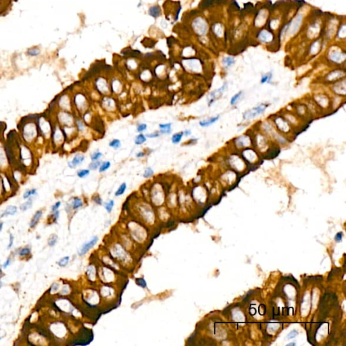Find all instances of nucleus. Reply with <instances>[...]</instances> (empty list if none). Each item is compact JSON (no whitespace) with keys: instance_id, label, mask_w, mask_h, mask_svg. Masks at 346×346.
I'll use <instances>...</instances> for the list:
<instances>
[{"instance_id":"f257e3e1","label":"nucleus","mask_w":346,"mask_h":346,"mask_svg":"<svg viewBox=\"0 0 346 346\" xmlns=\"http://www.w3.org/2000/svg\"><path fill=\"white\" fill-rule=\"evenodd\" d=\"M38 116V114L24 116L21 118L17 125L21 140L31 146L35 144L39 136L37 124Z\"/></svg>"},{"instance_id":"f03ea898","label":"nucleus","mask_w":346,"mask_h":346,"mask_svg":"<svg viewBox=\"0 0 346 346\" xmlns=\"http://www.w3.org/2000/svg\"><path fill=\"white\" fill-rule=\"evenodd\" d=\"M16 158L19 164V169L22 172H27L33 168L35 158L31 145L24 143L21 140L19 143L16 151Z\"/></svg>"},{"instance_id":"7ed1b4c3","label":"nucleus","mask_w":346,"mask_h":346,"mask_svg":"<svg viewBox=\"0 0 346 346\" xmlns=\"http://www.w3.org/2000/svg\"><path fill=\"white\" fill-rule=\"evenodd\" d=\"M54 120L51 118V116L45 112L44 114H39L37 118V124L39 135L46 141H50L51 135L53 131Z\"/></svg>"},{"instance_id":"20e7f679","label":"nucleus","mask_w":346,"mask_h":346,"mask_svg":"<svg viewBox=\"0 0 346 346\" xmlns=\"http://www.w3.org/2000/svg\"><path fill=\"white\" fill-rule=\"evenodd\" d=\"M75 118L72 112L57 110L54 113V120L62 127L74 126Z\"/></svg>"},{"instance_id":"39448f33","label":"nucleus","mask_w":346,"mask_h":346,"mask_svg":"<svg viewBox=\"0 0 346 346\" xmlns=\"http://www.w3.org/2000/svg\"><path fill=\"white\" fill-rule=\"evenodd\" d=\"M50 142L54 149H59L63 146V145L66 142V138L64 133L62 127L56 122H54Z\"/></svg>"},{"instance_id":"423d86ee","label":"nucleus","mask_w":346,"mask_h":346,"mask_svg":"<svg viewBox=\"0 0 346 346\" xmlns=\"http://www.w3.org/2000/svg\"><path fill=\"white\" fill-rule=\"evenodd\" d=\"M56 108L59 110L72 112L74 108L72 99L70 95L67 93H62L56 97Z\"/></svg>"},{"instance_id":"0eeeda50","label":"nucleus","mask_w":346,"mask_h":346,"mask_svg":"<svg viewBox=\"0 0 346 346\" xmlns=\"http://www.w3.org/2000/svg\"><path fill=\"white\" fill-rule=\"evenodd\" d=\"M72 99L73 108L75 110L82 114L86 112L87 108V100L85 95H84L83 93H78L73 95Z\"/></svg>"},{"instance_id":"6e6552de","label":"nucleus","mask_w":346,"mask_h":346,"mask_svg":"<svg viewBox=\"0 0 346 346\" xmlns=\"http://www.w3.org/2000/svg\"><path fill=\"white\" fill-rule=\"evenodd\" d=\"M10 168V164H9L5 149V145L1 141V136H0V172H8Z\"/></svg>"},{"instance_id":"1a4fd4ad","label":"nucleus","mask_w":346,"mask_h":346,"mask_svg":"<svg viewBox=\"0 0 346 346\" xmlns=\"http://www.w3.org/2000/svg\"><path fill=\"white\" fill-rule=\"evenodd\" d=\"M268 105L265 104H261L260 105L255 107L250 110H247L243 114V118L245 120H251L256 118L259 115L262 114L265 112L266 109L267 108Z\"/></svg>"},{"instance_id":"9d476101","label":"nucleus","mask_w":346,"mask_h":346,"mask_svg":"<svg viewBox=\"0 0 346 346\" xmlns=\"http://www.w3.org/2000/svg\"><path fill=\"white\" fill-rule=\"evenodd\" d=\"M85 160V156L83 154H76L73 156L71 160L68 161L67 165L70 169H74L78 166L81 165Z\"/></svg>"},{"instance_id":"9b49d317","label":"nucleus","mask_w":346,"mask_h":346,"mask_svg":"<svg viewBox=\"0 0 346 346\" xmlns=\"http://www.w3.org/2000/svg\"><path fill=\"white\" fill-rule=\"evenodd\" d=\"M226 89H227V83H224L221 87H220L219 89H216V90L213 91L212 92L210 93V95H209V99H208L209 106H210L214 102L216 99H218V97H220V96H221L223 92H224Z\"/></svg>"},{"instance_id":"f8f14e48","label":"nucleus","mask_w":346,"mask_h":346,"mask_svg":"<svg viewBox=\"0 0 346 346\" xmlns=\"http://www.w3.org/2000/svg\"><path fill=\"white\" fill-rule=\"evenodd\" d=\"M97 241H98V237H97V236L93 237L89 241L85 243V244L81 247L79 252V256H83V255H85L89 250H90L94 245H95Z\"/></svg>"},{"instance_id":"ddd939ff","label":"nucleus","mask_w":346,"mask_h":346,"mask_svg":"<svg viewBox=\"0 0 346 346\" xmlns=\"http://www.w3.org/2000/svg\"><path fill=\"white\" fill-rule=\"evenodd\" d=\"M95 87H96V90L98 91V92L103 95H106L109 92V89H110V88H109L108 85V83L104 79L97 80L95 82Z\"/></svg>"},{"instance_id":"4468645a","label":"nucleus","mask_w":346,"mask_h":346,"mask_svg":"<svg viewBox=\"0 0 346 346\" xmlns=\"http://www.w3.org/2000/svg\"><path fill=\"white\" fill-rule=\"evenodd\" d=\"M102 106L105 110L112 112L116 109V102L112 97H105L102 100Z\"/></svg>"},{"instance_id":"2eb2a0df","label":"nucleus","mask_w":346,"mask_h":346,"mask_svg":"<svg viewBox=\"0 0 346 346\" xmlns=\"http://www.w3.org/2000/svg\"><path fill=\"white\" fill-rule=\"evenodd\" d=\"M172 124L171 122L162 123L159 124V131H160L161 135H170V133H172Z\"/></svg>"},{"instance_id":"dca6fc26","label":"nucleus","mask_w":346,"mask_h":346,"mask_svg":"<svg viewBox=\"0 0 346 346\" xmlns=\"http://www.w3.org/2000/svg\"><path fill=\"white\" fill-rule=\"evenodd\" d=\"M74 126L76 127L77 133H83L85 131L86 124L85 122L83 121V120H82L80 118L76 117V118H75Z\"/></svg>"},{"instance_id":"f3484780","label":"nucleus","mask_w":346,"mask_h":346,"mask_svg":"<svg viewBox=\"0 0 346 346\" xmlns=\"http://www.w3.org/2000/svg\"><path fill=\"white\" fill-rule=\"evenodd\" d=\"M219 118H220L219 115L215 116V117L210 118H208V119L201 120V121L199 122V126L202 127H208L209 126H210V125H212V124H214L216 122L218 121Z\"/></svg>"},{"instance_id":"a211bd4d","label":"nucleus","mask_w":346,"mask_h":346,"mask_svg":"<svg viewBox=\"0 0 346 346\" xmlns=\"http://www.w3.org/2000/svg\"><path fill=\"white\" fill-rule=\"evenodd\" d=\"M18 208L15 206H9L7 207L5 210H4L0 214V218H3L4 216H7L8 215H14L17 213Z\"/></svg>"},{"instance_id":"6ab92c4d","label":"nucleus","mask_w":346,"mask_h":346,"mask_svg":"<svg viewBox=\"0 0 346 346\" xmlns=\"http://www.w3.org/2000/svg\"><path fill=\"white\" fill-rule=\"evenodd\" d=\"M236 144L239 147H243L250 144L249 137L247 136H241L236 139Z\"/></svg>"},{"instance_id":"aec40b11","label":"nucleus","mask_w":346,"mask_h":346,"mask_svg":"<svg viewBox=\"0 0 346 346\" xmlns=\"http://www.w3.org/2000/svg\"><path fill=\"white\" fill-rule=\"evenodd\" d=\"M43 214V212L41 210H37L33 215V218H31V222H30V227L31 228H35L36 225L38 224L39 221L41 219Z\"/></svg>"},{"instance_id":"412c9836","label":"nucleus","mask_w":346,"mask_h":346,"mask_svg":"<svg viewBox=\"0 0 346 346\" xmlns=\"http://www.w3.org/2000/svg\"><path fill=\"white\" fill-rule=\"evenodd\" d=\"M275 122H276L277 126L278 127V128L281 130V131H283V132L289 131V130H290V127H289L288 124L287 123V122L285 121V120L282 119V118H278L277 119V120H275Z\"/></svg>"},{"instance_id":"4be33fe9","label":"nucleus","mask_w":346,"mask_h":346,"mask_svg":"<svg viewBox=\"0 0 346 346\" xmlns=\"http://www.w3.org/2000/svg\"><path fill=\"white\" fill-rule=\"evenodd\" d=\"M184 136L183 131H180L178 133H174L171 137V142L174 145H178L183 139Z\"/></svg>"},{"instance_id":"5701e85b","label":"nucleus","mask_w":346,"mask_h":346,"mask_svg":"<svg viewBox=\"0 0 346 346\" xmlns=\"http://www.w3.org/2000/svg\"><path fill=\"white\" fill-rule=\"evenodd\" d=\"M245 158L249 162H254L256 160L257 156L254 151L251 149H245L244 152H243Z\"/></svg>"},{"instance_id":"b1692460","label":"nucleus","mask_w":346,"mask_h":346,"mask_svg":"<svg viewBox=\"0 0 346 346\" xmlns=\"http://www.w3.org/2000/svg\"><path fill=\"white\" fill-rule=\"evenodd\" d=\"M37 195V190L35 188L28 189L25 190V192L23 193V199H28L29 198H31V197H34Z\"/></svg>"},{"instance_id":"393cba45","label":"nucleus","mask_w":346,"mask_h":346,"mask_svg":"<svg viewBox=\"0 0 346 346\" xmlns=\"http://www.w3.org/2000/svg\"><path fill=\"white\" fill-rule=\"evenodd\" d=\"M147 138L146 137L145 134L139 133L138 135L135 137L134 142H135V144L136 145H142L143 144H144V143L147 142Z\"/></svg>"},{"instance_id":"a878e982","label":"nucleus","mask_w":346,"mask_h":346,"mask_svg":"<svg viewBox=\"0 0 346 346\" xmlns=\"http://www.w3.org/2000/svg\"><path fill=\"white\" fill-rule=\"evenodd\" d=\"M83 205V202L81 198L76 197L72 199L71 202V207L73 210H77V209L81 208Z\"/></svg>"},{"instance_id":"bb28decb","label":"nucleus","mask_w":346,"mask_h":346,"mask_svg":"<svg viewBox=\"0 0 346 346\" xmlns=\"http://www.w3.org/2000/svg\"><path fill=\"white\" fill-rule=\"evenodd\" d=\"M111 167V162L110 161H103L100 164V166L98 168L99 173H104L106 172Z\"/></svg>"},{"instance_id":"cd10ccee","label":"nucleus","mask_w":346,"mask_h":346,"mask_svg":"<svg viewBox=\"0 0 346 346\" xmlns=\"http://www.w3.org/2000/svg\"><path fill=\"white\" fill-rule=\"evenodd\" d=\"M149 14L150 16H152V17L158 18V16H160V15L161 14L160 8L157 6H152L149 8Z\"/></svg>"},{"instance_id":"c85d7f7f","label":"nucleus","mask_w":346,"mask_h":346,"mask_svg":"<svg viewBox=\"0 0 346 346\" xmlns=\"http://www.w3.org/2000/svg\"><path fill=\"white\" fill-rule=\"evenodd\" d=\"M33 199H32V198H29V199H27L26 202H24L23 204H22L21 205H20V209L22 211L28 210H29V209L32 208V206H33Z\"/></svg>"},{"instance_id":"c756f323","label":"nucleus","mask_w":346,"mask_h":346,"mask_svg":"<svg viewBox=\"0 0 346 346\" xmlns=\"http://www.w3.org/2000/svg\"><path fill=\"white\" fill-rule=\"evenodd\" d=\"M127 189V185L126 183H122V184H120V186L118 187V189L116 191V192L114 193V195L116 197H119V196H121L122 195H123L124 193L126 192Z\"/></svg>"},{"instance_id":"7c9ffc66","label":"nucleus","mask_w":346,"mask_h":346,"mask_svg":"<svg viewBox=\"0 0 346 346\" xmlns=\"http://www.w3.org/2000/svg\"><path fill=\"white\" fill-rule=\"evenodd\" d=\"M91 170L89 168L86 169H80L76 171V176L80 179H85L90 174Z\"/></svg>"},{"instance_id":"2f4dec72","label":"nucleus","mask_w":346,"mask_h":346,"mask_svg":"<svg viewBox=\"0 0 346 346\" xmlns=\"http://www.w3.org/2000/svg\"><path fill=\"white\" fill-rule=\"evenodd\" d=\"M108 145L109 147H112V148H113L115 150H117L121 147L122 143L121 142H120V140L118 139H113L111 142H110Z\"/></svg>"},{"instance_id":"473e14b6","label":"nucleus","mask_w":346,"mask_h":346,"mask_svg":"<svg viewBox=\"0 0 346 346\" xmlns=\"http://www.w3.org/2000/svg\"><path fill=\"white\" fill-rule=\"evenodd\" d=\"M154 170L153 168L151 167H147L145 168L144 172H143V177L145 179H150L151 177L154 176Z\"/></svg>"},{"instance_id":"72a5a7b5","label":"nucleus","mask_w":346,"mask_h":346,"mask_svg":"<svg viewBox=\"0 0 346 346\" xmlns=\"http://www.w3.org/2000/svg\"><path fill=\"white\" fill-rule=\"evenodd\" d=\"M102 157H103V154H102V152L99 151H95L93 152V153L91 154L90 158L92 161H98L102 158Z\"/></svg>"},{"instance_id":"f704fd0d","label":"nucleus","mask_w":346,"mask_h":346,"mask_svg":"<svg viewBox=\"0 0 346 346\" xmlns=\"http://www.w3.org/2000/svg\"><path fill=\"white\" fill-rule=\"evenodd\" d=\"M102 162L101 161H92L91 162V163H89V164L88 166V168L90 170H98V168L100 166V164H101Z\"/></svg>"},{"instance_id":"c9c22d12","label":"nucleus","mask_w":346,"mask_h":346,"mask_svg":"<svg viewBox=\"0 0 346 346\" xmlns=\"http://www.w3.org/2000/svg\"><path fill=\"white\" fill-rule=\"evenodd\" d=\"M242 94L243 93L242 92H239L238 93H237L236 94L231 97V104L232 106L235 105V104H237V102L240 99V98L242 96Z\"/></svg>"},{"instance_id":"e433bc0d","label":"nucleus","mask_w":346,"mask_h":346,"mask_svg":"<svg viewBox=\"0 0 346 346\" xmlns=\"http://www.w3.org/2000/svg\"><path fill=\"white\" fill-rule=\"evenodd\" d=\"M114 201L112 199H110L108 202H106L105 205H104V208H105L106 211L108 213H110L114 208Z\"/></svg>"},{"instance_id":"4c0bfd02","label":"nucleus","mask_w":346,"mask_h":346,"mask_svg":"<svg viewBox=\"0 0 346 346\" xmlns=\"http://www.w3.org/2000/svg\"><path fill=\"white\" fill-rule=\"evenodd\" d=\"M57 241H58V236L55 235V234H52V235H50L49 237L48 245L51 247L54 246V245H56Z\"/></svg>"},{"instance_id":"58836bf2","label":"nucleus","mask_w":346,"mask_h":346,"mask_svg":"<svg viewBox=\"0 0 346 346\" xmlns=\"http://www.w3.org/2000/svg\"><path fill=\"white\" fill-rule=\"evenodd\" d=\"M137 131L139 133H143L147 129V125L145 123H139L137 125Z\"/></svg>"},{"instance_id":"ea45409f","label":"nucleus","mask_w":346,"mask_h":346,"mask_svg":"<svg viewBox=\"0 0 346 346\" xmlns=\"http://www.w3.org/2000/svg\"><path fill=\"white\" fill-rule=\"evenodd\" d=\"M234 63H235V60L233 58H230V57L224 58L223 60V64H224L225 67L231 66Z\"/></svg>"},{"instance_id":"a19ab883","label":"nucleus","mask_w":346,"mask_h":346,"mask_svg":"<svg viewBox=\"0 0 346 346\" xmlns=\"http://www.w3.org/2000/svg\"><path fill=\"white\" fill-rule=\"evenodd\" d=\"M272 77V75L271 72H269V73L264 75V76L262 77V79H261V83L265 84L266 83H269V82L271 81Z\"/></svg>"},{"instance_id":"79ce46f5","label":"nucleus","mask_w":346,"mask_h":346,"mask_svg":"<svg viewBox=\"0 0 346 346\" xmlns=\"http://www.w3.org/2000/svg\"><path fill=\"white\" fill-rule=\"evenodd\" d=\"M69 260H70V257L69 256H65L64 257V258H61L59 262H58V265L61 266V267H64V266H66L68 262H69Z\"/></svg>"},{"instance_id":"37998d69","label":"nucleus","mask_w":346,"mask_h":346,"mask_svg":"<svg viewBox=\"0 0 346 346\" xmlns=\"http://www.w3.org/2000/svg\"><path fill=\"white\" fill-rule=\"evenodd\" d=\"M40 52H41L40 50L37 48H32V49H30L28 50V51H27V54L30 56L35 57V56H37L39 55Z\"/></svg>"},{"instance_id":"c03bdc74","label":"nucleus","mask_w":346,"mask_h":346,"mask_svg":"<svg viewBox=\"0 0 346 346\" xmlns=\"http://www.w3.org/2000/svg\"><path fill=\"white\" fill-rule=\"evenodd\" d=\"M31 253V249L29 247H24L20 250L19 252V256L22 257H24L28 256Z\"/></svg>"},{"instance_id":"a18cd8bd","label":"nucleus","mask_w":346,"mask_h":346,"mask_svg":"<svg viewBox=\"0 0 346 346\" xmlns=\"http://www.w3.org/2000/svg\"><path fill=\"white\" fill-rule=\"evenodd\" d=\"M135 282L137 285L138 286L141 287L142 288H145L147 287V283H146V281H145L144 279L143 278H138V279H136L135 280Z\"/></svg>"},{"instance_id":"49530a36","label":"nucleus","mask_w":346,"mask_h":346,"mask_svg":"<svg viewBox=\"0 0 346 346\" xmlns=\"http://www.w3.org/2000/svg\"><path fill=\"white\" fill-rule=\"evenodd\" d=\"M162 135L160 133V131H155L153 132V133H147L145 134V136H146L147 138H149V139H154V138H158L159 137H160Z\"/></svg>"},{"instance_id":"de8ad7c7","label":"nucleus","mask_w":346,"mask_h":346,"mask_svg":"<svg viewBox=\"0 0 346 346\" xmlns=\"http://www.w3.org/2000/svg\"><path fill=\"white\" fill-rule=\"evenodd\" d=\"M93 202H94L95 204H98V205H102V204H103V202H102V198L100 197V196H99L98 195H95V196H93Z\"/></svg>"},{"instance_id":"09e8293b","label":"nucleus","mask_w":346,"mask_h":346,"mask_svg":"<svg viewBox=\"0 0 346 346\" xmlns=\"http://www.w3.org/2000/svg\"><path fill=\"white\" fill-rule=\"evenodd\" d=\"M61 204H62V203H61L60 201H58V202H56V203L54 204L53 205V206H51V211L52 212H55L56 210H58V208H60V206H61Z\"/></svg>"},{"instance_id":"8fccbe9b","label":"nucleus","mask_w":346,"mask_h":346,"mask_svg":"<svg viewBox=\"0 0 346 346\" xmlns=\"http://www.w3.org/2000/svg\"><path fill=\"white\" fill-rule=\"evenodd\" d=\"M147 155V154L146 153V152L142 151V152H137V153L135 154V156H136V158H144V157L146 156Z\"/></svg>"},{"instance_id":"3c124183","label":"nucleus","mask_w":346,"mask_h":346,"mask_svg":"<svg viewBox=\"0 0 346 346\" xmlns=\"http://www.w3.org/2000/svg\"><path fill=\"white\" fill-rule=\"evenodd\" d=\"M59 287H60V285H59V284L58 283H54L52 285V286L51 287V293H54V292H56V291L58 290Z\"/></svg>"},{"instance_id":"603ef678","label":"nucleus","mask_w":346,"mask_h":346,"mask_svg":"<svg viewBox=\"0 0 346 346\" xmlns=\"http://www.w3.org/2000/svg\"><path fill=\"white\" fill-rule=\"evenodd\" d=\"M212 4V0H205L203 2V4H202L203 6H203L204 8H207V7L211 6Z\"/></svg>"},{"instance_id":"864d4df0","label":"nucleus","mask_w":346,"mask_h":346,"mask_svg":"<svg viewBox=\"0 0 346 346\" xmlns=\"http://www.w3.org/2000/svg\"><path fill=\"white\" fill-rule=\"evenodd\" d=\"M13 243H14V237L12 234H10V242H9V244L8 245V249H10V248L12 247Z\"/></svg>"},{"instance_id":"5fc2aeb1","label":"nucleus","mask_w":346,"mask_h":346,"mask_svg":"<svg viewBox=\"0 0 346 346\" xmlns=\"http://www.w3.org/2000/svg\"><path fill=\"white\" fill-rule=\"evenodd\" d=\"M10 263H11V260H10V258H8V259H7V260L4 263V265H3V267H4V268H8V266H10Z\"/></svg>"},{"instance_id":"6e6d98bb","label":"nucleus","mask_w":346,"mask_h":346,"mask_svg":"<svg viewBox=\"0 0 346 346\" xmlns=\"http://www.w3.org/2000/svg\"><path fill=\"white\" fill-rule=\"evenodd\" d=\"M183 134H184V136L189 137L192 135V131H191V130H189V129H186L183 131Z\"/></svg>"},{"instance_id":"4d7b16f0","label":"nucleus","mask_w":346,"mask_h":346,"mask_svg":"<svg viewBox=\"0 0 346 346\" xmlns=\"http://www.w3.org/2000/svg\"><path fill=\"white\" fill-rule=\"evenodd\" d=\"M3 192H4V189H3V185H2V179H1V172H0V195H1Z\"/></svg>"},{"instance_id":"13d9d810","label":"nucleus","mask_w":346,"mask_h":346,"mask_svg":"<svg viewBox=\"0 0 346 346\" xmlns=\"http://www.w3.org/2000/svg\"><path fill=\"white\" fill-rule=\"evenodd\" d=\"M341 235H342V234H341V233H338L335 237V240L337 241H340L341 239Z\"/></svg>"},{"instance_id":"bf43d9fd","label":"nucleus","mask_w":346,"mask_h":346,"mask_svg":"<svg viewBox=\"0 0 346 346\" xmlns=\"http://www.w3.org/2000/svg\"><path fill=\"white\" fill-rule=\"evenodd\" d=\"M2 228H3V223L0 222V231L2 230Z\"/></svg>"},{"instance_id":"052dcab7","label":"nucleus","mask_w":346,"mask_h":346,"mask_svg":"<svg viewBox=\"0 0 346 346\" xmlns=\"http://www.w3.org/2000/svg\"><path fill=\"white\" fill-rule=\"evenodd\" d=\"M3 275V272H2L1 268H0V277H1V275Z\"/></svg>"},{"instance_id":"680f3d73","label":"nucleus","mask_w":346,"mask_h":346,"mask_svg":"<svg viewBox=\"0 0 346 346\" xmlns=\"http://www.w3.org/2000/svg\"><path fill=\"white\" fill-rule=\"evenodd\" d=\"M1 337H0V340H1Z\"/></svg>"},{"instance_id":"e2e57ef3","label":"nucleus","mask_w":346,"mask_h":346,"mask_svg":"<svg viewBox=\"0 0 346 346\" xmlns=\"http://www.w3.org/2000/svg\"><path fill=\"white\" fill-rule=\"evenodd\" d=\"M0 287H1V285H0Z\"/></svg>"}]
</instances>
